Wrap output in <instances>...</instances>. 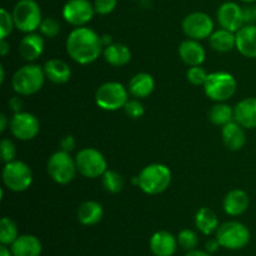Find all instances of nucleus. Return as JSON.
<instances>
[{"instance_id":"14","label":"nucleus","mask_w":256,"mask_h":256,"mask_svg":"<svg viewBox=\"0 0 256 256\" xmlns=\"http://www.w3.org/2000/svg\"><path fill=\"white\" fill-rule=\"evenodd\" d=\"M218 22L222 29L236 32L244 26V9L234 2H226L222 4L216 12Z\"/></svg>"},{"instance_id":"45","label":"nucleus","mask_w":256,"mask_h":256,"mask_svg":"<svg viewBox=\"0 0 256 256\" xmlns=\"http://www.w3.org/2000/svg\"><path fill=\"white\" fill-rule=\"evenodd\" d=\"M6 124H8V118L5 114L0 115V132H4L5 129H6Z\"/></svg>"},{"instance_id":"27","label":"nucleus","mask_w":256,"mask_h":256,"mask_svg":"<svg viewBox=\"0 0 256 256\" xmlns=\"http://www.w3.org/2000/svg\"><path fill=\"white\" fill-rule=\"evenodd\" d=\"M210 46L219 52H228L236 46V35L232 32L226 29H219L216 32H212L209 36Z\"/></svg>"},{"instance_id":"50","label":"nucleus","mask_w":256,"mask_h":256,"mask_svg":"<svg viewBox=\"0 0 256 256\" xmlns=\"http://www.w3.org/2000/svg\"><path fill=\"white\" fill-rule=\"evenodd\" d=\"M254 10H255V15H256V4L254 5Z\"/></svg>"},{"instance_id":"22","label":"nucleus","mask_w":256,"mask_h":256,"mask_svg":"<svg viewBox=\"0 0 256 256\" xmlns=\"http://www.w3.org/2000/svg\"><path fill=\"white\" fill-rule=\"evenodd\" d=\"M222 140H224V144L230 150H234V152L242 149L245 145V142H246L244 129L236 122H230L226 125H224L222 129Z\"/></svg>"},{"instance_id":"8","label":"nucleus","mask_w":256,"mask_h":256,"mask_svg":"<svg viewBox=\"0 0 256 256\" xmlns=\"http://www.w3.org/2000/svg\"><path fill=\"white\" fill-rule=\"evenodd\" d=\"M78 172L76 162L69 152L60 150L54 152L48 160V172L58 184H69Z\"/></svg>"},{"instance_id":"38","label":"nucleus","mask_w":256,"mask_h":256,"mask_svg":"<svg viewBox=\"0 0 256 256\" xmlns=\"http://www.w3.org/2000/svg\"><path fill=\"white\" fill-rule=\"evenodd\" d=\"M118 0H94L95 12L99 15H108L115 10Z\"/></svg>"},{"instance_id":"13","label":"nucleus","mask_w":256,"mask_h":256,"mask_svg":"<svg viewBox=\"0 0 256 256\" xmlns=\"http://www.w3.org/2000/svg\"><path fill=\"white\" fill-rule=\"evenodd\" d=\"M10 130L16 139L28 142V140L34 139L39 134V120L30 112H16L10 120Z\"/></svg>"},{"instance_id":"35","label":"nucleus","mask_w":256,"mask_h":256,"mask_svg":"<svg viewBox=\"0 0 256 256\" xmlns=\"http://www.w3.org/2000/svg\"><path fill=\"white\" fill-rule=\"evenodd\" d=\"M186 78L192 85H204L206 82L208 74L204 68H202V65H196L188 70Z\"/></svg>"},{"instance_id":"21","label":"nucleus","mask_w":256,"mask_h":256,"mask_svg":"<svg viewBox=\"0 0 256 256\" xmlns=\"http://www.w3.org/2000/svg\"><path fill=\"white\" fill-rule=\"evenodd\" d=\"M249 196L244 190L235 189L228 192L224 199V210L230 216H239L249 208Z\"/></svg>"},{"instance_id":"33","label":"nucleus","mask_w":256,"mask_h":256,"mask_svg":"<svg viewBox=\"0 0 256 256\" xmlns=\"http://www.w3.org/2000/svg\"><path fill=\"white\" fill-rule=\"evenodd\" d=\"M39 29L44 36L55 38L60 32V24L55 18H44Z\"/></svg>"},{"instance_id":"7","label":"nucleus","mask_w":256,"mask_h":256,"mask_svg":"<svg viewBox=\"0 0 256 256\" xmlns=\"http://www.w3.org/2000/svg\"><path fill=\"white\" fill-rule=\"evenodd\" d=\"M95 102L100 109L115 112L124 108L128 102V90L120 82H105L96 90Z\"/></svg>"},{"instance_id":"11","label":"nucleus","mask_w":256,"mask_h":256,"mask_svg":"<svg viewBox=\"0 0 256 256\" xmlns=\"http://www.w3.org/2000/svg\"><path fill=\"white\" fill-rule=\"evenodd\" d=\"M182 30L190 39H206L214 32V22L206 12H190L182 20Z\"/></svg>"},{"instance_id":"36","label":"nucleus","mask_w":256,"mask_h":256,"mask_svg":"<svg viewBox=\"0 0 256 256\" xmlns=\"http://www.w3.org/2000/svg\"><path fill=\"white\" fill-rule=\"evenodd\" d=\"M0 154H2V160L5 164L14 162L15 156H16V148H15L14 142L9 139H2V144H0Z\"/></svg>"},{"instance_id":"18","label":"nucleus","mask_w":256,"mask_h":256,"mask_svg":"<svg viewBox=\"0 0 256 256\" xmlns=\"http://www.w3.org/2000/svg\"><path fill=\"white\" fill-rule=\"evenodd\" d=\"M179 55L185 64L189 66H196L204 62L206 52H205L204 46L198 40L188 39L180 44Z\"/></svg>"},{"instance_id":"44","label":"nucleus","mask_w":256,"mask_h":256,"mask_svg":"<svg viewBox=\"0 0 256 256\" xmlns=\"http://www.w3.org/2000/svg\"><path fill=\"white\" fill-rule=\"evenodd\" d=\"M185 256H212V254L208 252H200V250H192L188 252Z\"/></svg>"},{"instance_id":"10","label":"nucleus","mask_w":256,"mask_h":256,"mask_svg":"<svg viewBox=\"0 0 256 256\" xmlns=\"http://www.w3.org/2000/svg\"><path fill=\"white\" fill-rule=\"evenodd\" d=\"M2 182L12 192H25L32 182V172L25 162L14 160L5 164L2 169Z\"/></svg>"},{"instance_id":"5","label":"nucleus","mask_w":256,"mask_h":256,"mask_svg":"<svg viewBox=\"0 0 256 256\" xmlns=\"http://www.w3.org/2000/svg\"><path fill=\"white\" fill-rule=\"evenodd\" d=\"M204 90L206 96L214 102H225L236 92V80L229 72H212L208 75Z\"/></svg>"},{"instance_id":"41","label":"nucleus","mask_w":256,"mask_h":256,"mask_svg":"<svg viewBox=\"0 0 256 256\" xmlns=\"http://www.w3.org/2000/svg\"><path fill=\"white\" fill-rule=\"evenodd\" d=\"M9 108H10V110H12V112H15V114H16V112H22V99H20L19 96L12 98V99H10V102H9Z\"/></svg>"},{"instance_id":"4","label":"nucleus","mask_w":256,"mask_h":256,"mask_svg":"<svg viewBox=\"0 0 256 256\" xmlns=\"http://www.w3.org/2000/svg\"><path fill=\"white\" fill-rule=\"evenodd\" d=\"M15 28L22 32H34L42 22V9L35 0H19L12 9Z\"/></svg>"},{"instance_id":"30","label":"nucleus","mask_w":256,"mask_h":256,"mask_svg":"<svg viewBox=\"0 0 256 256\" xmlns=\"http://www.w3.org/2000/svg\"><path fill=\"white\" fill-rule=\"evenodd\" d=\"M19 238L18 226L9 218H2L0 222V242L2 245H12Z\"/></svg>"},{"instance_id":"46","label":"nucleus","mask_w":256,"mask_h":256,"mask_svg":"<svg viewBox=\"0 0 256 256\" xmlns=\"http://www.w3.org/2000/svg\"><path fill=\"white\" fill-rule=\"evenodd\" d=\"M0 256H12V250L8 249L6 245H2L0 246Z\"/></svg>"},{"instance_id":"17","label":"nucleus","mask_w":256,"mask_h":256,"mask_svg":"<svg viewBox=\"0 0 256 256\" xmlns=\"http://www.w3.org/2000/svg\"><path fill=\"white\" fill-rule=\"evenodd\" d=\"M234 120L242 128L256 129V98H246L235 105Z\"/></svg>"},{"instance_id":"42","label":"nucleus","mask_w":256,"mask_h":256,"mask_svg":"<svg viewBox=\"0 0 256 256\" xmlns=\"http://www.w3.org/2000/svg\"><path fill=\"white\" fill-rule=\"evenodd\" d=\"M220 246H222V245H220V242H218V239H210L206 242L205 250H206L208 252H210V254H212V252H216Z\"/></svg>"},{"instance_id":"26","label":"nucleus","mask_w":256,"mask_h":256,"mask_svg":"<svg viewBox=\"0 0 256 256\" xmlns=\"http://www.w3.org/2000/svg\"><path fill=\"white\" fill-rule=\"evenodd\" d=\"M102 214H104V210L99 202H85L78 209V220L82 225L92 226L102 219Z\"/></svg>"},{"instance_id":"28","label":"nucleus","mask_w":256,"mask_h":256,"mask_svg":"<svg viewBox=\"0 0 256 256\" xmlns=\"http://www.w3.org/2000/svg\"><path fill=\"white\" fill-rule=\"evenodd\" d=\"M195 225L204 235H210L219 228V219L216 214L209 208H202L195 215Z\"/></svg>"},{"instance_id":"15","label":"nucleus","mask_w":256,"mask_h":256,"mask_svg":"<svg viewBox=\"0 0 256 256\" xmlns=\"http://www.w3.org/2000/svg\"><path fill=\"white\" fill-rule=\"evenodd\" d=\"M178 240L169 232H156L150 238V250L155 256H172L176 252Z\"/></svg>"},{"instance_id":"25","label":"nucleus","mask_w":256,"mask_h":256,"mask_svg":"<svg viewBox=\"0 0 256 256\" xmlns=\"http://www.w3.org/2000/svg\"><path fill=\"white\" fill-rule=\"evenodd\" d=\"M104 59L108 64L112 66H124L132 59V52L129 48L120 42H112L104 49Z\"/></svg>"},{"instance_id":"23","label":"nucleus","mask_w":256,"mask_h":256,"mask_svg":"<svg viewBox=\"0 0 256 256\" xmlns=\"http://www.w3.org/2000/svg\"><path fill=\"white\" fill-rule=\"evenodd\" d=\"M44 72L45 76L55 84H65L69 82L72 76L70 66L64 60L60 59L48 60L44 65Z\"/></svg>"},{"instance_id":"40","label":"nucleus","mask_w":256,"mask_h":256,"mask_svg":"<svg viewBox=\"0 0 256 256\" xmlns=\"http://www.w3.org/2000/svg\"><path fill=\"white\" fill-rule=\"evenodd\" d=\"M242 9H244L245 25H246V24H254V22H256V15H255L254 6H244Z\"/></svg>"},{"instance_id":"12","label":"nucleus","mask_w":256,"mask_h":256,"mask_svg":"<svg viewBox=\"0 0 256 256\" xmlns=\"http://www.w3.org/2000/svg\"><path fill=\"white\" fill-rule=\"evenodd\" d=\"M95 14L94 4L89 0H68L62 8V18L72 26H84Z\"/></svg>"},{"instance_id":"39","label":"nucleus","mask_w":256,"mask_h":256,"mask_svg":"<svg viewBox=\"0 0 256 256\" xmlns=\"http://www.w3.org/2000/svg\"><path fill=\"white\" fill-rule=\"evenodd\" d=\"M60 146H62V149L66 152H70L72 150H74V148H75L74 136H72V135H68V136L62 138V139L60 140Z\"/></svg>"},{"instance_id":"16","label":"nucleus","mask_w":256,"mask_h":256,"mask_svg":"<svg viewBox=\"0 0 256 256\" xmlns=\"http://www.w3.org/2000/svg\"><path fill=\"white\" fill-rule=\"evenodd\" d=\"M236 35V49L245 58H256V25L246 24L235 32Z\"/></svg>"},{"instance_id":"19","label":"nucleus","mask_w":256,"mask_h":256,"mask_svg":"<svg viewBox=\"0 0 256 256\" xmlns=\"http://www.w3.org/2000/svg\"><path fill=\"white\" fill-rule=\"evenodd\" d=\"M45 42L40 35L29 32L22 39L19 44L20 56L26 62H34L44 52Z\"/></svg>"},{"instance_id":"3","label":"nucleus","mask_w":256,"mask_h":256,"mask_svg":"<svg viewBox=\"0 0 256 256\" xmlns=\"http://www.w3.org/2000/svg\"><path fill=\"white\" fill-rule=\"evenodd\" d=\"M172 182V172L164 164H150L139 174V188L149 195L162 194Z\"/></svg>"},{"instance_id":"43","label":"nucleus","mask_w":256,"mask_h":256,"mask_svg":"<svg viewBox=\"0 0 256 256\" xmlns=\"http://www.w3.org/2000/svg\"><path fill=\"white\" fill-rule=\"evenodd\" d=\"M10 52V45L9 42L5 39H2V42H0V55L2 56H6Z\"/></svg>"},{"instance_id":"20","label":"nucleus","mask_w":256,"mask_h":256,"mask_svg":"<svg viewBox=\"0 0 256 256\" xmlns=\"http://www.w3.org/2000/svg\"><path fill=\"white\" fill-rule=\"evenodd\" d=\"M12 256H40L42 254V242L34 235H20L12 244Z\"/></svg>"},{"instance_id":"49","label":"nucleus","mask_w":256,"mask_h":256,"mask_svg":"<svg viewBox=\"0 0 256 256\" xmlns=\"http://www.w3.org/2000/svg\"><path fill=\"white\" fill-rule=\"evenodd\" d=\"M242 2H246V4H252V2H256V0H240Z\"/></svg>"},{"instance_id":"31","label":"nucleus","mask_w":256,"mask_h":256,"mask_svg":"<svg viewBox=\"0 0 256 256\" xmlns=\"http://www.w3.org/2000/svg\"><path fill=\"white\" fill-rule=\"evenodd\" d=\"M102 186L108 192L118 194L124 188V179L120 174H118L114 170H106L102 175Z\"/></svg>"},{"instance_id":"29","label":"nucleus","mask_w":256,"mask_h":256,"mask_svg":"<svg viewBox=\"0 0 256 256\" xmlns=\"http://www.w3.org/2000/svg\"><path fill=\"white\" fill-rule=\"evenodd\" d=\"M209 119L212 124L224 126L228 122H232V119H234V110L229 105L219 102V104L214 105L209 112Z\"/></svg>"},{"instance_id":"2","label":"nucleus","mask_w":256,"mask_h":256,"mask_svg":"<svg viewBox=\"0 0 256 256\" xmlns=\"http://www.w3.org/2000/svg\"><path fill=\"white\" fill-rule=\"evenodd\" d=\"M45 78L46 76H45L44 68H40L39 65L35 64L25 65L16 70L12 76V89L16 94L22 96L36 94L44 85Z\"/></svg>"},{"instance_id":"6","label":"nucleus","mask_w":256,"mask_h":256,"mask_svg":"<svg viewBox=\"0 0 256 256\" xmlns=\"http://www.w3.org/2000/svg\"><path fill=\"white\" fill-rule=\"evenodd\" d=\"M216 239L225 249L239 250L250 242V230L239 222H228L218 228Z\"/></svg>"},{"instance_id":"9","label":"nucleus","mask_w":256,"mask_h":256,"mask_svg":"<svg viewBox=\"0 0 256 256\" xmlns=\"http://www.w3.org/2000/svg\"><path fill=\"white\" fill-rule=\"evenodd\" d=\"M78 172L85 178L95 179L104 175L108 170V162L104 155L96 149L92 148H85L80 150L75 158Z\"/></svg>"},{"instance_id":"47","label":"nucleus","mask_w":256,"mask_h":256,"mask_svg":"<svg viewBox=\"0 0 256 256\" xmlns=\"http://www.w3.org/2000/svg\"><path fill=\"white\" fill-rule=\"evenodd\" d=\"M102 45H104V46H109L110 44H112V36H110V35H102Z\"/></svg>"},{"instance_id":"32","label":"nucleus","mask_w":256,"mask_h":256,"mask_svg":"<svg viewBox=\"0 0 256 256\" xmlns=\"http://www.w3.org/2000/svg\"><path fill=\"white\" fill-rule=\"evenodd\" d=\"M178 242H179V245L184 250L192 252V250H195V248L198 246L199 239H198V235L192 230L184 229L178 235Z\"/></svg>"},{"instance_id":"24","label":"nucleus","mask_w":256,"mask_h":256,"mask_svg":"<svg viewBox=\"0 0 256 256\" xmlns=\"http://www.w3.org/2000/svg\"><path fill=\"white\" fill-rule=\"evenodd\" d=\"M154 78L148 72H139L134 75L129 82V92L136 99L148 98L154 92Z\"/></svg>"},{"instance_id":"1","label":"nucleus","mask_w":256,"mask_h":256,"mask_svg":"<svg viewBox=\"0 0 256 256\" xmlns=\"http://www.w3.org/2000/svg\"><path fill=\"white\" fill-rule=\"evenodd\" d=\"M102 38L92 29L78 26L66 39V52L75 62L82 65L92 64L102 52Z\"/></svg>"},{"instance_id":"34","label":"nucleus","mask_w":256,"mask_h":256,"mask_svg":"<svg viewBox=\"0 0 256 256\" xmlns=\"http://www.w3.org/2000/svg\"><path fill=\"white\" fill-rule=\"evenodd\" d=\"M0 30H2V39H6L8 35L12 32V28L15 26L14 24V19H12V12H8L6 9L2 8L0 10Z\"/></svg>"},{"instance_id":"48","label":"nucleus","mask_w":256,"mask_h":256,"mask_svg":"<svg viewBox=\"0 0 256 256\" xmlns=\"http://www.w3.org/2000/svg\"><path fill=\"white\" fill-rule=\"evenodd\" d=\"M0 82H4V79H5V72H4V66H0Z\"/></svg>"},{"instance_id":"37","label":"nucleus","mask_w":256,"mask_h":256,"mask_svg":"<svg viewBox=\"0 0 256 256\" xmlns=\"http://www.w3.org/2000/svg\"><path fill=\"white\" fill-rule=\"evenodd\" d=\"M124 110L128 114V116L132 118V119H139L145 112L144 106H142V104L139 100H128V102L124 106Z\"/></svg>"}]
</instances>
